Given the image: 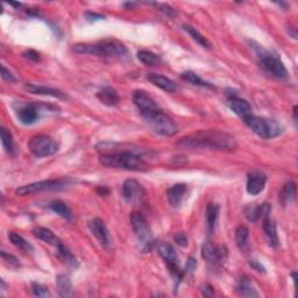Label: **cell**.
Here are the masks:
<instances>
[{
    "instance_id": "6da1fadb",
    "label": "cell",
    "mask_w": 298,
    "mask_h": 298,
    "mask_svg": "<svg viewBox=\"0 0 298 298\" xmlns=\"http://www.w3.org/2000/svg\"><path fill=\"white\" fill-rule=\"evenodd\" d=\"M181 149H211V150H234L238 144L233 135L219 130H203L186 135L177 142Z\"/></svg>"
},
{
    "instance_id": "7a4b0ae2",
    "label": "cell",
    "mask_w": 298,
    "mask_h": 298,
    "mask_svg": "<svg viewBox=\"0 0 298 298\" xmlns=\"http://www.w3.org/2000/svg\"><path fill=\"white\" fill-rule=\"evenodd\" d=\"M100 152L99 162L105 167L118 168L130 171H147L149 166L145 162L140 155L131 150H117L115 148H109L106 144L97 146Z\"/></svg>"
},
{
    "instance_id": "3957f363",
    "label": "cell",
    "mask_w": 298,
    "mask_h": 298,
    "mask_svg": "<svg viewBox=\"0 0 298 298\" xmlns=\"http://www.w3.org/2000/svg\"><path fill=\"white\" fill-rule=\"evenodd\" d=\"M77 54H90L101 57H119L122 59L128 55V50L122 42L115 39H105L96 43H77L74 46Z\"/></svg>"
},
{
    "instance_id": "277c9868",
    "label": "cell",
    "mask_w": 298,
    "mask_h": 298,
    "mask_svg": "<svg viewBox=\"0 0 298 298\" xmlns=\"http://www.w3.org/2000/svg\"><path fill=\"white\" fill-rule=\"evenodd\" d=\"M250 44L255 52L260 66L267 74L277 79H286L288 77L286 65L276 52L268 50L255 41H250Z\"/></svg>"
},
{
    "instance_id": "5b68a950",
    "label": "cell",
    "mask_w": 298,
    "mask_h": 298,
    "mask_svg": "<svg viewBox=\"0 0 298 298\" xmlns=\"http://www.w3.org/2000/svg\"><path fill=\"white\" fill-rule=\"evenodd\" d=\"M243 122L246 124L257 136H260L261 139L265 140L277 137L278 135H281L284 131V127L281 124L277 122L276 120L256 117L254 114H252L244 119Z\"/></svg>"
},
{
    "instance_id": "8992f818",
    "label": "cell",
    "mask_w": 298,
    "mask_h": 298,
    "mask_svg": "<svg viewBox=\"0 0 298 298\" xmlns=\"http://www.w3.org/2000/svg\"><path fill=\"white\" fill-rule=\"evenodd\" d=\"M130 221L137 241L140 243L141 251L146 253L152 250L155 240L145 216L140 212H132L130 216Z\"/></svg>"
},
{
    "instance_id": "52a82bcc",
    "label": "cell",
    "mask_w": 298,
    "mask_h": 298,
    "mask_svg": "<svg viewBox=\"0 0 298 298\" xmlns=\"http://www.w3.org/2000/svg\"><path fill=\"white\" fill-rule=\"evenodd\" d=\"M152 130L159 135L163 136H172L177 133V125L175 121L160 109L155 112L149 113L144 117Z\"/></svg>"
},
{
    "instance_id": "ba28073f",
    "label": "cell",
    "mask_w": 298,
    "mask_h": 298,
    "mask_svg": "<svg viewBox=\"0 0 298 298\" xmlns=\"http://www.w3.org/2000/svg\"><path fill=\"white\" fill-rule=\"evenodd\" d=\"M60 146L48 135H35L28 142V149L34 156L47 157L59 152Z\"/></svg>"
},
{
    "instance_id": "9c48e42d",
    "label": "cell",
    "mask_w": 298,
    "mask_h": 298,
    "mask_svg": "<svg viewBox=\"0 0 298 298\" xmlns=\"http://www.w3.org/2000/svg\"><path fill=\"white\" fill-rule=\"evenodd\" d=\"M157 253L164 260V262H166V265L169 271H170V274L172 275L173 279H175L177 284H179L182 281V278H183V271L181 270L179 256L176 254L175 248H173L170 243L161 242L157 244Z\"/></svg>"
},
{
    "instance_id": "30bf717a",
    "label": "cell",
    "mask_w": 298,
    "mask_h": 298,
    "mask_svg": "<svg viewBox=\"0 0 298 298\" xmlns=\"http://www.w3.org/2000/svg\"><path fill=\"white\" fill-rule=\"evenodd\" d=\"M65 185H66V182L64 180L40 181V182H34V183H30V184L19 186V188L16 189L15 194L17 196H21V197H25V196L42 192V191L61 190V189H63Z\"/></svg>"
},
{
    "instance_id": "8fae6325",
    "label": "cell",
    "mask_w": 298,
    "mask_h": 298,
    "mask_svg": "<svg viewBox=\"0 0 298 298\" xmlns=\"http://www.w3.org/2000/svg\"><path fill=\"white\" fill-rule=\"evenodd\" d=\"M202 257L210 265L219 266L221 262L227 259L229 251L225 246H215L211 242H205L202 246Z\"/></svg>"
},
{
    "instance_id": "7c38bea8",
    "label": "cell",
    "mask_w": 298,
    "mask_h": 298,
    "mask_svg": "<svg viewBox=\"0 0 298 298\" xmlns=\"http://www.w3.org/2000/svg\"><path fill=\"white\" fill-rule=\"evenodd\" d=\"M145 188L135 180H126L122 185V197L128 204H139L144 201Z\"/></svg>"
},
{
    "instance_id": "4fadbf2b",
    "label": "cell",
    "mask_w": 298,
    "mask_h": 298,
    "mask_svg": "<svg viewBox=\"0 0 298 298\" xmlns=\"http://www.w3.org/2000/svg\"><path fill=\"white\" fill-rule=\"evenodd\" d=\"M132 99L133 103L139 109L142 117H146V115H148L149 113L160 110V106L156 104V101L144 90H135L133 92Z\"/></svg>"
},
{
    "instance_id": "5bb4252c",
    "label": "cell",
    "mask_w": 298,
    "mask_h": 298,
    "mask_svg": "<svg viewBox=\"0 0 298 298\" xmlns=\"http://www.w3.org/2000/svg\"><path fill=\"white\" fill-rule=\"evenodd\" d=\"M39 104L26 103L19 104L16 109V117L22 125H33L40 118V108Z\"/></svg>"
},
{
    "instance_id": "9a60e30c",
    "label": "cell",
    "mask_w": 298,
    "mask_h": 298,
    "mask_svg": "<svg viewBox=\"0 0 298 298\" xmlns=\"http://www.w3.org/2000/svg\"><path fill=\"white\" fill-rule=\"evenodd\" d=\"M89 229L92 232V234L97 238L98 241L100 242L101 246L109 247L111 244V237L108 227H106L105 222L100 219V218H93V219L89 222Z\"/></svg>"
},
{
    "instance_id": "2e32d148",
    "label": "cell",
    "mask_w": 298,
    "mask_h": 298,
    "mask_svg": "<svg viewBox=\"0 0 298 298\" xmlns=\"http://www.w3.org/2000/svg\"><path fill=\"white\" fill-rule=\"evenodd\" d=\"M227 106L230 110L238 115L239 118L244 120L253 114L251 104L247 100L242 99L238 96H230L227 98Z\"/></svg>"
},
{
    "instance_id": "e0dca14e",
    "label": "cell",
    "mask_w": 298,
    "mask_h": 298,
    "mask_svg": "<svg viewBox=\"0 0 298 298\" xmlns=\"http://www.w3.org/2000/svg\"><path fill=\"white\" fill-rule=\"evenodd\" d=\"M267 180H268V177H267V175L264 172L261 171L250 172L247 177V186H246L247 192L252 196L261 194L265 189Z\"/></svg>"
},
{
    "instance_id": "ac0fdd59",
    "label": "cell",
    "mask_w": 298,
    "mask_h": 298,
    "mask_svg": "<svg viewBox=\"0 0 298 298\" xmlns=\"http://www.w3.org/2000/svg\"><path fill=\"white\" fill-rule=\"evenodd\" d=\"M271 212V205L269 203H264L261 205H257V204H250L244 207L243 213L244 217L247 218V220H250L252 222H255L261 218H264L266 216H269Z\"/></svg>"
},
{
    "instance_id": "d6986e66",
    "label": "cell",
    "mask_w": 298,
    "mask_h": 298,
    "mask_svg": "<svg viewBox=\"0 0 298 298\" xmlns=\"http://www.w3.org/2000/svg\"><path fill=\"white\" fill-rule=\"evenodd\" d=\"M25 90L28 91L29 93H33V95H40V96H49V97H54L57 99L65 100L68 99V96L65 95L63 91L57 90L54 87H48L43 85H37V84H26Z\"/></svg>"
},
{
    "instance_id": "ffe728a7",
    "label": "cell",
    "mask_w": 298,
    "mask_h": 298,
    "mask_svg": "<svg viewBox=\"0 0 298 298\" xmlns=\"http://www.w3.org/2000/svg\"><path fill=\"white\" fill-rule=\"evenodd\" d=\"M186 190H188V188H186V184L184 183L175 184L171 188H169L167 190V199L169 204L175 208L180 207L184 201Z\"/></svg>"
},
{
    "instance_id": "44dd1931",
    "label": "cell",
    "mask_w": 298,
    "mask_h": 298,
    "mask_svg": "<svg viewBox=\"0 0 298 298\" xmlns=\"http://www.w3.org/2000/svg\"><path fill=\"white\" fill-rule=\"evenodd\" d=\"M147 81H148L149 83H152L154 86L161 89V90L169 92V93H172L177 90L176 83L173 82L172 79L163 76V75H159L154 73L148 74L147 75Z\"/></svg>"
},
{
    "instance_id": "7402d4cb",
    "label": "cell",
    "mask_w": 298,
    "mask_h": 298,
    "mask_svg": "<svg viewBox=\"0 0 298 298\" xmlns=\"http://www.w3.org/2000/svg\"><path fill=\"white\" fill-rule=\"evenodd\" d=\"M262 220H264V221H262V222H264V224H262V227H264V231H265V234H266L267 241H268V244H269L270 247H273V248L278 247L279 240H278L276 224H275V221L271 219L270 215L262 218Z\"/></svg>"
},
{
    "instance_id": "603a6c76",
    "label": "cell",
    "mask_w": 298,
    "mask_h": 298,
    "mask_svg": "<svg viewBox=\"0 0 298 298\" xmlns=\"http://www.w3.org/2000/svg\"><path fill=\"white\" fill-rule=\"evenodd\" d=\"M97 98L104 105L110 106V108L117 106L120 101V96H119L118 91L111 86H106L104 89H101L100 91H98Z\"/></svg>"
},
{
    "instance_id": "cb8c5ba5",
    "label": "cell",
    "mask_w": 298,
    "mask_h": 298,
    "mask_svg": "<svg viewBox=\"0 0 298 298\" xmlns=\"http://www.w3.org/2000/svg\"><path fill=\"white\" fill-rule=\"evenodd\" d=\"M32 232L38 239L42 240V241H44L46 243L51 244V246H54V247L60 246V244L62 243L60 238L56 237V235L54 234V232H52V231H50L49 229L38 226V227L33 229Z\"/></svg>"
},
{
    "instance_id": "d4e9b609",
    "label": "cell",
    "mask_w": 298,
    "mask_h": 298,
    "mask_svg": "<svg viewBox=\"0 0 298 298\" xmlns=\"http://www.w3.org/2000/svg\"><path fill=\"white\" fill-rule=\"evenodd\" d=\"M296 198V184L295 182L289 180L283 185V189L279 192L278 199L283 206H287L288 204H291Z\"/></svg>"
},
{
    "instance_id": "484cf974",
    "label": "cell",
    "mask_w": 298,
    "mask_h": 298,
    "mask_svg": "<svg viewBox=\"0 0 298 298\" xmlns=\"http://www.w3.org/2000/svg\"><path fill=\"white\" fill-rule=\"evenodd\" d=\"M237 292L242 297H259V292L253 286L252 279L247 276L240 277L237 284Z\"/></svg>"
},
{
    "instance_id": "4316f807",
    "label": "cell",
    "mask_w": 298,
    "mask_h": 298,
    "mask_svg": "<svg viewBox=\"0 0 298 298\" xmlns=\"http://www.w3.org/2000/svg\"><path fill=\"white\" fill-rule=\"evenodd\" d=\"M57 290L61 297H71L74 295L73 292V283L66 275H59L56 278Z\"/></svg>"
},
{
    "instance_id": "83f0119b",
    "label": "cell",
    "mask_w": 298,
    "mask_h": 298,
    "mask_svg": "<svg viewBox=\"0 0 298 298\" xmlns=\"http://www.w3.org/2000/svg\"><path fill=\"white\" fill-rule=\"evenodd\" d=\"M49 208H50L54 213H56L57 216H60L65 220H70L71 218H73V213H71L70 207L66 205L63 201H60V199L49 204Z\"/></svg>"
},
{
    "instance_id": "f1b7e54d",
    "label": "cell",
    "mask_w": 298,
    "mask_h": 298,
    "mask_svg": "<svg viewBox=\"0 0 298 298\" xmlns=\"http://www.w3.org/2000/svg\"><path fill=\"white\" fill-rule=\"evenodd\" d=\"M183 29L190 35L191 38H192L194 41L197 42L201 47L205 48V49H211L212 48V43L208 41V40L205 37H204L203 34L199 33L197 29H196L195 27H192V26L183 25Z\"/></svg>"
},
{
    "instance_id": "f546056e",
    "label": "cell",
    "mask_w": 298,
    "mask_h": 298,
    "mask_svg": "<svg viewBox=\"0 0 298 298\" xmlns=\"http://www.w3.org/2000/svg\"><path fill=\"white\" fill-rule=\"evenodd\" d=\"M218 217H219V205L215 203H210L206 207V224L210 232L215 231Z\"/></svg>"
},
{
    "instance_id": "4dcf8cb0",
    "label": "cell",
    "mask_w": 298,
    "mask_h": 298,
    "mask_svg": "<svg viewBox=\"0 0 298 298\" xmlns=\"http://www.w3.org/2000/svg\"><path fill=\"white\" fill-rule=\"evenodd\" d=\"M8 239H10L12 244H14L16 248H19V250H21L22 252L30 253L34 251L32 244H30L24 237H21L20 234H17L15 232H10L8 233Z\"/></svg>"
},
{
    "instance_id": "1f68e13d",
    "label": "cell",
    "mask_w": 298,
    "mask_h": 298,
    "mask_svg": "<svg viewBox=\"0 0 298 298\" xmlns=\"http://www.w3.org/2000/svg\"><path fill=\"white\" fill-rule=\"evenodd\" d=\"M248 240H250V231H248L246 226H239L235 230V242H237V246L241 251H246L248 248Z\"/></svg>"
},
{
    "instance_id": "d6a6232c",
    "label": "cell",
    "mask_w": 298,
    "mask_h": 298,
    "mask_svg": "<svg viewBox=\"0 0 298 298\" xmlns=\"http://www.w3.org/2000/svg\"><path fill=\"white\" fill-rule=\"evenodd\" d=\"M181 78L183 79V81L188 82L190 84H192V85H196V86L212 87V85H211L210 83L203 81V79L199 77L197 74L194 73V71H191V70H188V71H184V73H182L181 74Z\"/></svg>"
},
{
    "instance_id": "836d02e7",
    "label": "cell",
    "mask_w": 298,
    "mask_h": 298,
    "mask_svg": "<svg viewBox=\"0 0 298 298\" xmlns=\"http://www.w3.org/2000/svg\"><path fill=\"white\" fill-rule=\"evenodd\" d=\"M56 250H57V253H59V256L61 257V260L65 262L66 265L70 267H75V268L78 267V261L76 259V256H75L63 243H61L60 246H57Z\"/></svg>"
},
{
    "instance_id": "e575fe53",
    "label": "cell",
    "mask_w": 298,
    "mask_h": 298,
    "mask_svg": "<svg viewBox=\"0 0 298 298\" xmlns=\"http://www.w3.org/2000/svg\"><path fill=\"white\" fill-rule=\"evenodd\" d=\"M136 56H137V60H139L141 63L149 65V66L157 64L160 63V61H161L159 55L154 54V52L148 51V50H140L139 52H137Z\"/></svg>"
},
{
    "instance_id": "d590c367",
    "label": "cell",
    "mask_w": 298,
    "mask_h": 298,
    "mask_svg": "<svg viewBox=\"0 0 298 298\" xmlns=\"http://www.w3.org/2000/svg\"><path fill=\"white\" fill-rule=\"evenodd\" d=\"M0 136H2V144L4 146V148L7 153H13V149H14V144H13V136L11 134V132L5 127L0 128Z\"/></svg>"
},
{
    "instance_id": "8d00e7d4",
    "label": "cell",
    "mask_w": 298,
    "mask_h": 298,
    "mask_svg": "<svg viewBox=\"0 0 298 298\" xmlns=\"http://www.w3.org/2000/svg\"><path fill=\"white\" fill-rule=\"evenodd\" d=\"M30 289H32L33 295L37 297H50L51 296L49 289L41 283H37V282L32 283V287H30Z\"/></svg>"
},
{
    "instance_id": "74e56055",
    "label": "cell",
    "mask_w": 298,
    "mask_h": 298,
    "mask_svg": "<svg viewBox=\"0 0 298 298\" xmlns=\"http://www.w3.org/2000/svg\"><path fill=\"white\" fill-rule=\"evenodd\" d=\"M2 259L5 262V265L11 267V268H17V267H20L19 260H17L14 255L8 254L5 251H2Z\"/></svg>"
},
{
    "instance_id": "f35d334b",
    "label": "cell",
    "mask_w": 298,
    "mask_h": 298,
    "mask_svg": "<svg viewBox=\"0 0 298 298\" xmlns=\"http://www.w3.org/2000/svg\"><path fill=\"white\" fill-rule=\"evenodd\" d=\"M2 77L4 81H6L8 83H14L16 81L14 75H13L10 70L6 69L5 65H2Z\"/></svg>"
},
{
    "instance_id": "ab89813d",
    "label": "cell",
    "mask_w": 298,
    "mask_h": 298,
    "mask_svg": "<svg viewBox=\"0 0 298 298\" xmlns=\"http://www.w3.org/2000/svg\"><path fill=\"white\" fill-rule=\"evenodd\" d=\"M84 17H85L86 21L89 22H96V21L105 19V16L103 14H99V13H93V12H85L84 13Z\"/></svg>"
},
{
    "instance_id": "60d3db41",
    "label": "cell",
    "mask_w": 298,
    "mask_h": 298,
    "mask_svg": "<svg viewBox=\"0 0 298 298\" xmlns=\"http://www.w3.org/2000/svg\"><path fill=\"white\" fill-rule=\"evenodd\" d=\"M157 7H159L160 11H161L162 13H164V14H166L167 16H169V17H172V16L176 15V11L173 10L171 6L167 5V4H159Z\"/></svg>"
},
{
    "instance_id": "b9f144b4",
    "label": "cell",
    "mask_w": 298,
    "mask_h": 298,
    "mask_svg": "<svg viewBox=\"0 0 298 298\" xmlns=\"http://www.w3.org/2000/svg\"><path fill=\"white\" fill-rule=\"evenodd\" d=\"M173 240H175V242L181 247H186V246H188V238H186V235L184 233L175 234V237H173Z\"/></svg>"
},
{
    "instance_id": "7bdbcfd3",
    "label": "cell",
    "mask_w": 298,
    "mask_h": 298,
    "mask_svg": "<svg viewBox=\"0 0 298 298\" xmlns=\"http://www.w3.org/2000/svg\"><path fill=\"white\" fill-rule=\"evenodd\" d=\"M196 269H197V260H196L195 257L190 256L188 261H186V267H185L186 273L192 274Z\"/></svg>"
},
{
    "instance_id": "ee69618b",
    "label": "cell",
    "mask_w": 298,
    "mask_h": 298,
    "mask_svg": "<svg viewBox=\"0 0 298 298\" xmlns=\"http://www.w3.org/2000/svg\"><path fill=\"white\" fill-rule=\"evenodd\" d=\"M24 57H25V59L30 60V61H34V62L40 61V54H39L38 51L32 50V49H29V50H26V51L24 52Z\"/></svg>"
},
{
    "instance_id": "f6af8a7d",
    "label": "cell",
    "mask_w": 298,
    "mask_h": 298,
    "mask_svg": "<svg viewBox=\"0 0 298 298\" xmlns=\"http://www.w3.org/2000/svg\"><path fill=\"white\" fill-rule=\"evenodd\" d=\"M201 291L205 297H211L215 293V290H213V287L210 286L208 283H203L201 286Z\"/></svg>"
},
{
    "instance_id": "bcb514c9",
    "label": "cell",
    "mask_w": 298,
    "mask_h": 298,
    "mask_svg": "<svg viewBox=\"0 0 298 298\" xmlns=\"http://www.w3.org/2000/svg\"><path fill=\"white\" fill-rule=\"evenodd\" d=\"M250 265H251V267L254 270H256V271H259V273H265L266 271V269H265V267L262 266L260 262H257V261H255V260H252L251 262H250Z\"/></svg>"
},
{
    "instance_id": "7dc6e473",
    "label": "cell",
    "mask_w": 298,
    "mask_h": 298,
    "mask_svg": "<svg viewBox=\"0 0 298 298\" xmlns=\"http://www.w3.org/2000/svg\"><path fill=\"white\" fill-rule=\"evenodd\" d=\"M97 192L103 197V196H108L110 194V190L106 186H99V188H97Z\"/></svg>"
},
{
    "instance_id": "c3c4849f",
    "label": "cell",
    "mask_w": 298,
    "mask_h": 298,
    "mask_svg": "<svg viewBox=\"0 0 298 298\" xmlns=\"http://www.w3.org/2000/svg\"><path fill=\"white\" fill-rule=\"evenodd\" d=\"M293 119L297 120V106H293Z\"/></svg>"
},
{
    "instance_id": "681fc988",
    "label": "cell",
    "mask_w": 298,
    "mask_h": 298,
    "mask_svg": "<svg viewBox=\"0 0 298 298\" xmlns=\"http://www.w3.org/2000/svg\"><path fill=\"white\" fill-rule=\"evenodd\" d=\"M10 5H11V6H14V7H16V8H19V7L21 6V4H20V3H10Z\"/></svg>"
}]
</instances>
